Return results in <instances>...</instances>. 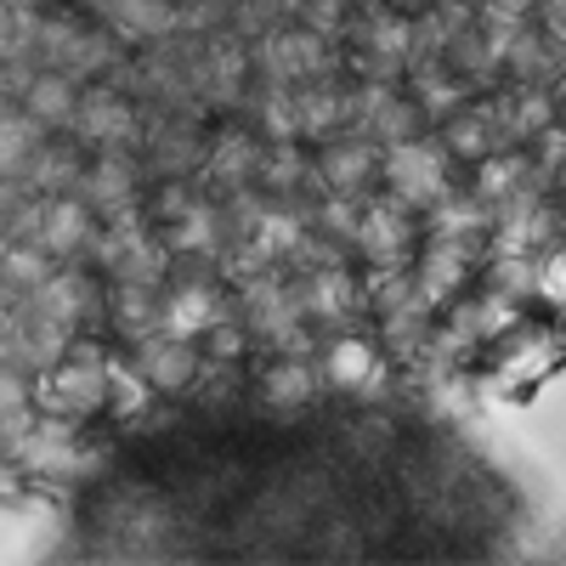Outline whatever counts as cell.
Here are the masks:
<instances>
[{
    "label": "cell",
    "mask_w": 566,
    "mask_h": 566,
    "mask_svg": "<svg viewBox=\"0 0 566 566\" xmlns=\"http://www.w3.org/2000/svg\"><path fill=\"white\" fill-rule=\"evenodd\" d=\"M380 187H386V199H397L419 216L453 187V154L442 148V136L413 130V136L391 142V148H380Z\"/></svg>",
    "instance_id": "cell-1"
},
{
    "label": "cell",
    "mask_w": 566,
    "mask_h": 566,
    "mask_svg": "<svg viewBox=\"0 0 566 566\" xmlns=\"http://www.w3.org/2000/svg\"><path fill=\"white\" fill-rule=\"evenodd\" d=\"M250 69L266 85H306L335 69V52H328V34H317L312 23H272L250 45Z\"/></svg>",
    "instance_id": "cell-2"
},
{
    "label": "cell",
    "mask_w": 566,
    "mask_h": 566,
    "mask_svg": "<svg viewBox=\"0 0 566 566\" xmlns=\"http://www.w3.org/2000/svg\"><path fill=\"white\" fill-rule=\"evenodd\" d=\"M108 380H114V363L91 346H69L57 363L40 368V402L52 408L57 419H85L108 408Z\"/></svg>",
    "instance_id": "cell-3"
},
{
    "label": "cell",
    "mask_w": 566,
    "mask_h": 566,
    "mask_svg": "<svg viewBox=\"0 0 566 566\" xmlns=\"http://www.w3.org/2000/svg\"><path fill=\"white\" fill-rule=\"evenodd\" d=\"M12 227H18V239H29L52 261H74L97 239V216H91V205L80 193H40L12 216Z\"/></svg>",
    "instance_id": "cell-4"
},
{
    "label": "cell",
    "mask_w": 566,
    "mask_h": 566,
    "mask_svg": "<svg viewBox=\"0 0 566 566\" xmlns=\"http://www.w3.org/2000/svg\"><path fill=\"white\" fill-rule=\"evenodd\" d=\"M91 250H97V266L114 277V283H159L165 277V239L159 232H148L136 216H119V221H97V239H91Z\"/></svg>",
    "instance_id": "cell-5"
},
{
    "label": "cell",
    "mask_w": 566,
    "mask_h": 566,
    "mask_svg": "<svg viewBox=\"0 0 566 566\" xmlns=\"http://www.w3.org/2000/svg\"><path fill=\"white\" fill-rule=\"evenodd\" d=\"M69 130L80 136V148H130L136 130H142V114H136V103L125 97L119 85L91 80V85H80V103H74V125Z\"/></svg>",
    "instance_id": "cell-6"
},
{
    "label": "cell",
    "mask_w": 566,
    "mask_h": 566,
    "mask_svg": "<svg viewBox=\"0 0 566 566\" xmlns=\"http://www.w3.org/2000/svg\"><path fill=\"white\" fill-rule=\"evenodd\" d=\"M374 181H380V148L363 130H335L317 142L312 187H323V193H363Z\"/></svg>",
    "instance_id": "cell-7"
},
{
    "label": "cell",
    "mask_w": 566,
    "mask_h": 566,
    "mask_svg": "<svg viewBox=\"0 0 566 566\" xmlns=\"http://www.w3.org/2000/svg\"><path fill=\"white\" fill-rule=\"evenodd\" d=\"M470 250H476V239H424L413 266H408V283L413 295L431 306V312H448L464 283H470Z\"/></svg>",
    "instance_id": "cell-8"
},
{
    "label": "cell",
    "mask_w": 566,
    "mask_h": 566,
    "mask_svg": "<svg viewBox=\"0 0 566 566\" xmlns=\"http://www.w3.org/2000/svg\"><path fill=\"white\" fill-rule=\"evenodd\" d=\"M295 301H301V317L306 323H352L357 312H363V277L346 266V261H317V266H306L295 283Z\"/></svg>",
    "instance_id": "cell-9"
},
{
    "label": "cell",
    "mask_w": 566,
    "mask_h": 566,
    "mask_svg": "<svg viewBox=\"0 0 566 566\" xmlns=\"http://www.w3.org/2000/svg\"><path fill=\"white\" fill-rule=\"evenodd\" d=\"M408 244H413V210L397 199H363L357 205V227H352V250L368 266H408Z\"/></svg>",
    "instance_id": "cell-10"
},
{
    "label": "cell",
    "mask_w": 566,
    "mask_h": 566,
    "mask_svg": "<svg viewBox=\"0 0 566 566\" xmlns=\"http://www.w3.org/2000/svg\"><path fill=\"white\" fill-rule=\"evenodd\" d=\"M317 374L328 386H340L352 397H380L386 391V352L380 335H335L317 357Z\"/></svg>",
    "instance_id": "cell-11"
},
{
    "label": "cell",
    "mask_w": 566,
    "mask_h": 566,
    "mask_svg": "<svg viewBox=\"0 0 566 566\" xmlns=\"http://www.w3.org/2000/svg\"><path fill=\"white\" fill-rule=\"evenodd\" d=\"M74 193L91 205L97 221H119V216H136V159L125 148H97L74 181Z\"/></svg>",
    "instance_id": "cell-12"
},
{
    "label": "cell",
    "mask_w": 566,
    "mask_h": 566,
    "mask_svg": "<svg viewBox=\"0 0 566 566\" xmlns=\"http://www.w3.org/2000/svg\"><path fill=\"white\" fill-rule=\"evenodd\" d=\"M199 340H187L176 335V328H148V335L136 340V374L148 380L154 391H187L199 380Z\"/></svg>",
    "instance_id": "cell-13"
},
{
    "label": "cell",
    "mask_w": 566,
    "mask_h": 566,
    "mask_svg": "<svg viewBox=\"0 0 566 566\" xmlns=\"http://www.w3.org/2000/svg\"><path fill=\"white\" fill-rule=\"evenodd\" d=\"M437 136H442V148H448L453 159H464V165H476V159L510 148L499 103H459L453 114H442V130H437Z\"/></svg>",
    "instance_id": "cell-14"
},
{
    "label": "cell",
    "mask_w": 566,
    "mask_h": 566,
    "mask_svg": "<svg viewBox=\"0 0 566 566\" xmlns=\"http://www.w3.org/2000/svg\"><path fill=\"white\" fill-rule=\"evenodd\" d=\"M29 312H40L45 323H57V328H69V335H74V328L91 317V306H97V290H91V277L80 272V266H52V272H45L40 283H34V290H29V301H23Z\"/></svg>",
    "instance_id": "cell-15"
},
{
    "label": "cell",
    "mask_w": 566,
    "mask_h": 566,
    "mask_svg": "<svg viewBox=\"0 0 566 566\" xmlns=\"http://www.w3.org/2000/svg\"><path fill=\"white\" fill-rule=\"evenodd\" d=\"M74 103H80V80L74 74H63V69H34V74H23V85H18V108H23V119L45 136V130H69L74 125Z\"/></svg>",
    "instance_id": "cell-16"
},
{
    "label": "cell",
    "mask_w": 566,
    "mask_h": 566,
    "mask_svg": "<svg viewBox=\"0 0 566 566\" xmlns=\"http://www.w3.org/2000/svg\"><path fill=\"white\" fill-rule=\"evenodd\" d=\"M221 317H227V301H221V290L210 277H181L159 295V323L176 328V335H187V340H205Z\"/></svg>",
    "instance_id": "cell-17"
},
{
    "label": "cell",
    "mask_w": 566,
    "mask_h": 566,
    "mask_svg": "<svg viewBox=\"0 0 566 566\" xmlns=\"http://www.w3.org/2000/svg\"><path fill=\"white\" fill-rule=\"evenodd\" d=\"M85 7H97L114 40H136V45H159L181 23L176 0H85Z\"/></svg>",
    "instance_id": "cell-18"
},
{
    "label": "cell",
    "mask_w": 566,
    "mask_h": 566,
    "mask_svg": "<svg viewBox=\"0 0 566 566\" xmlns=\"http://www.w3.org/2000/svg\"><path fill=\"white\" fill-rule=\"evenodd\" d=\"M261 148H266V142H255V136H250V130H239V125H227L221 136H210V142H205L199 170H205V181L216 187V193H239V187H255Z\"/></svg>",
    "instance_id": "cell-19"
},
{
    "label": "cell",
    "mask_w": 566,
    "mask_h": 566,
    "mask_svg": "<svg viewBox=\"0 0 566 566\" xmlns=\"http://www.w3.org/2000/svg\"><path fill=\"white\" fill-rule=\"evenodd\" d=\"M352 97L357 91H340L328 74L295 85V136L301 142H323L335 130H352Z\"/></svg>",
    "instance_id": "cell-20"
},
{
    "label": "cell",
    "mask_w": 566,
    "mask_h": 566,
    "mask_svg": "<svg viewBox=\"0 0 566 566\" xmlns=\"http://www.w3.org/2000/svg\"><path fill=\"white\" fill-rule=\"evenodd\" d=\"M317 380L323 374H317V363L306 352H277L261 368V402L277 408V413H295V408H306L317 397Z\"/></svg>",
    "instance_id": "cell-21"
},
{
    "label": "cell",
    "mask_w": 566,
    "mask_h": 566,
    "mask_svg": "<svg viewBox=\"0 0 566 566\" xmlns=\"http://www.w3.org/2000/svg\"><path fill=\"white\" fill-rule=\"evenodd\" d=\"M108 317L125 340H142L148 328H159V283H114Z\"/></svg>",
    "instance_id": "cell-22"
},
{
    "label": "cell",
    "mask_w": 566,
    "mask_h": 566,
    "mask_svg": "<svg viewBox=\"0 0 566 566\" xmlns=\"http://www.w3.org/2000/svg\"><path fill=\"white\" fill-rule=\"evenodd\" d=\"M533 295H544L549 306H566V244H544L533 255Z\"/></svg>",
    "instance_id": "cell-23"
},
{
    "label": "cell",
    "mask_w": 566,
    "mask_h": 566,
    "mask_svg": "<svg viewBox=\"0 0 566 566\" xmlns=\"http://www.w3.org/2000/svg\"><path fill=\"white\" fill-rule=\"evenodd\" d=\"M538 12H544V23H538V29H544V34L560 45V52H566V0H538Z\"/></svg>",
    "instance_id": "cell-24"
},
{
    "label": "cell",
    "mask_w": 566,
    "mask_h": 566,
    "mask_svg": "<svg viewBox=\"0 0 566 566\" xmlns=\"http://www.w3.org/2000/svg\"><path fill=\"white\" fill-rule=\"evenodd\" d=\"M538 0H476V12H499V18H527Z\"/></svg>",
    "instance_id": "cell-25"
},
{
    "label": "cell",
    "mask_w": 566,
    "mask_h": 566,
    "mask_svg": "<svg viewBox=\"0 0 566 566\" xmlns=\"http://www.w3.org/2000/svg\"><path fill=\"white\" fill-rule=\"evenodd\" d=\"M380 7H391V12H408V18H419L424 7H431V0H380Z\"/></svg>",
    "instance_id": "cell-26"
},
{
    "label": "cell",
    "mask_w": 566,
    "mask_h": 566,
    "mask_svg": "<svg viewBox=\"0 0 566 566\" xmlns=\"http://www.w3.org/2000/svg\"><path fill=\"white\" fill-rule=\"evenodd\" d=\"M549 176H555V181H549V193H555V205H566V159H560V165H555Z\"/></svg>",
    "instance_id": "cell-27"
},
{
    "label": "cell",
    "mask_w": 566,
    "mask_h": 566,
    "mask_svg": "<svg viewBox=\"0 0 566 566\" xmlns=\"http://www.w3.org/2000/svg\"><path fill=\"white\" fill-rule=\"evenodd\" d=\"M340 7H346V12H352V7H357V0H340Z\"/></svg>",
    "instance_id": "cell-28"
}]
</instances>
